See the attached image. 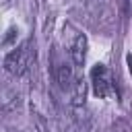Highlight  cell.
<instances>
[{
	"mask_svg": "<svg viewBox=\"0 0 132 132\" xmlns=\"http://www.w3.org/2000/svg\"><path fill=\"white\" fill-rule=\"evenodd\" d=\"M29 62H31V43L25 41V43H21L19 47H14L4 58V68H6V72H10L14 76H21L29 68Z\"/></svg>",
	"mask_w": 132,
	"mask_h": 132,
	"instance_id": "6da1fadb",
	"label": "cell"
},
{
	"mask_svg": "<svg viewBox=\"0 0 132 132\" xmlns=\"http://www.w3.org/2000/svg\"><path fill=\"white\" fill-rule=\"evenodd\" d=\"M91 85H93V93L99 99H107L113 93V80H111V72L107 66L97 64L91 68Z\"/></svg>",
	"mask_w": 132,
	"mask_h": 132,
	"instance_id": "7a4b0ae2",
	"label": "cell"
},
{
	"mask_svg": "<svg viewBox=\"0 0 132 132\" xmlns=\"http://www.w3.org/2000/svg\"><path fill=\"white\" fill-rule=\"evenodd\" d=\"M56 78H58V82H60L62 89H72V87L78 85V80H76V76H74V68H72L70 64H66V62L58 64V68H56Z\"/></svg>",
	"mask_w": 132,
	"mask_h": 132,
	"instance_id": "3957f363",
	"label": "cell"
},
{
	"mask_svg": "<svg viewBox=\"0 0 132 132\" xmlns=\"http://www.w3.org/2000/svg\"><path fill=\"white\" fill-rule=\"evenodd\" d=\"M87 37L80 33V35H76L74 37V41H72V47H70V56H72V62L76 64V66H82L85 64V58H87Z\"/></svg>",
	"mask_w": 132,
	"mask_h": 132,
	"instance_id": "277c9868",
	"label": "cell"
},
{
	"mask_svg": "<svg viewBox=\"0 0 132 132\" xmlns=\"http://www.w3.org/2000/svg\"><path fill=\"white\" fill-rule=\"evenodd\" d=\"M126 62H128V70H130V74H132V54H128Z\"/></svg>",
	"mask_w": 132,
	"mask_h": 132,
	"instance_id": "5b68a950",
	"label": "cell"
}]
</instances>
